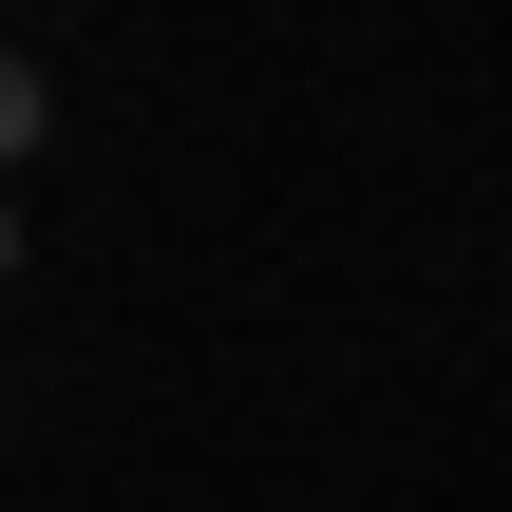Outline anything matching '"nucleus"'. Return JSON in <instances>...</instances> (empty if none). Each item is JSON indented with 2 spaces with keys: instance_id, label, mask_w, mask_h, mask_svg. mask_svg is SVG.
Returning a JSON list of instances; mask_svg holds the SVG:
<instances>
[{
  "instance_id": "obj_1",
  "label": "nucleus",
  "mask_w": 512,
  "mask_h": 512,
  "mask_svg": "<svg viewBox=\"0 0 512 512\" xmlns=\"http://www.w3.org/2000/svg\"><path fill=\"white\" fill-rule=\"evenodd\" d=\"M38 114H57V95H38V57H19V38H0V152H19V133H38Z\"/></svg>"
},
{
  "instance_id": "obj_2",
  "label": "nucleus",
  "mask_w": 512,
  "mask_h": 512,
  "mask_svg": "<svg viewBox=\"0 0 512 512\" xmlns=\"http://www.w3.org/2000/svg\"><path fill=\"white\" fill-rule=\"evenodd\" d=\"M0 266H19V228H0Z\"/></svg>"
}]
</instances>
